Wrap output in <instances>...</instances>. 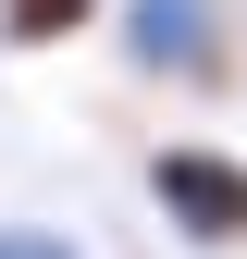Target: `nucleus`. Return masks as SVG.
<instances>
[{
    "label": "nucleus",
    "mask_w": 247,
    "mask_h": 259,
    "mask_svg": "<svg viewBox=\"0 0 247 259\" xmlns=\"http://www.w3.org/2000/svg\"><path fill=\"white\" fill-rule=\"evenodd\" d=\"M0 259H87L62 222H0Z\"/></svg>",
    "instance_id": "nucleus-4"
},
{
    "label": "nucleus",
    "mask_w": 247,
    "mask_h": 259,
    "mask_svg": "<svg viewBox=\"0 0 247 259\" xmlns=\"http://www.w3.org/2000/svg\"><path fill=\"white\" fill-rule=\"evenodd\" d=\"M111 37H124V74H148V87H185V99L235 87V13L223 0H111Z\"/></svg>",
    "instance_id": "nucleus-1"
},
{
    "label": "nucleus",
    "mask_w": 247,
    "mask_h": 259,
    "mask_svg": "<svg viewBox=\"0 0 247 259\" xmlns=\"http://www.w3.org/2000/svg\"><path fill=\"white\" fill-rule=\"evenodd\" d=\"M87 25H111V0H0V50H74Z\"/></svg>",
    "instance_id": "nucleus-3"
},
{
    "label": "nucleus",
    "mask_w": 247,
    "mask_h": 259,
    "mask_svg": "<svg viewBox=\"0 0 247 259\" xmlns=\"http://www.w3.org/2000/svg\"><path fill=\"white\" fill-rule=\"evenodd\" d=\"M136 185H148V210H161L185 247H247V160L223 136H161Z\"/></svg>",
    "instance_id": "nucleus-2"
}]
</instances>
